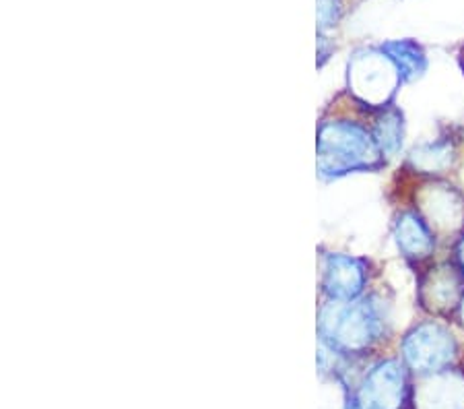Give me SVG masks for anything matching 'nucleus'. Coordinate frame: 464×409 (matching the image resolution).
Segmentation results:
<instances>
[{"mask_svg": "<svg viewBox=\"0 0 464 409\" xmlns=\"http://www.w3.org/2000/svg\"><path fill=\"white\" fill-rule=\"evenodd\" d=\"M320 163L331 174H345L349 170L380 168L384 151L373 132V126L359 121H339L322 126Z\"/></svg>", "mask_w": 464, "mask_h": 409, "instance_id": "1", "label": "nucleus"}, {"mask_svg": "<svg viewBox=\"0 0 464 409\" xmlns=\"http://www.w3.org/2000/svg\"><path fill=\"white\" fill-rule=\"evenodd\" d=\"M423 308L438 316H450L464 300V271L452 260L431 265L421 278Z\"/></svg>", "mask_w": 464, "mask_h": 409, "instance_id": "3", "label": "nucleus"}, {"mask_svg": "<svg viewBox=\"0 0 464 409\" xmlns=\"http://www.w3.org/2000/svg\"><path fill=\"white\" fill-rule=\"evenodd\" d=\"M454 337L446 326L425 323L409 335L405 341L407 358L415 368H438L452 358Z\"/></svg>", "mask_w": 464, "mask_h": 409, "instance_id": "5", "label": "nucleus"}, {"mask_svg": "<svg viewBox=\"0 0 464 409\" xmlns=\"http://www.w3.org/2000/svg\"><path fill=\"white\" fill-rule=\"evenodd\" d=\"M436 240H456L464 234V190L440 178L419 182L415 207Z\"/></svg>", "mask_w": 464, "mask_h": 409, "instance_id": "2", "label": "nucleus"}, {"mask_svg": "<svg viewBox=\"0 0 464 409\" xmlns=\"http://www.w3.org/2000/svg\"><path fill=\"white\" fill-rule=\"evenodd\" d=\"M459 312H460V318H462V323H464V300H462V304H460V308H459Z\"/></svg>", "mask_w": 464, "mask_h": 409, "instance_id": "8", "label": "nucleus"}, {"mask_svg": "<svg viewBox=\"0 0 464 409\" xmlns=\"http://www.w3.org/2000/svg\"><path fill=\"white\" fill-rule=\"evenodd\" d=\"M373 56V54H372ZM359 58L351 69V85L355 100L368 108H386L396 92L401 73L384 56Z\"/></svg>", "mask_w": 464, "mask_h": 409, "instance_id": "4", "label": "nucleus"}, {"mask_svg": "<svg viewBox=\"0 0 464 409\" xmlns=\"http://www.w3.org/2000/svg\"><path fill=\"white\" fill-rule=\"evenodd\" d=\"M396 240H399V247L407 257L417 260L430 258L438 242L428 223L419 218L415 209L401 213L399 221H396Z\"/></svg>", "mask_w": 464, "mask_h": 409, "instance_id": "6", "label": "nucleus"}, {"mask_svg": "<svg viewBox=\"0 0 464 409\" xmlns=\"http://www.w3.org/2000/svg\"><path fill=\"white\" fill-rule=\"evenodd\" d=\"M456 263H459L464 271V234L459 238V242H456Z\"/></svg>", "mask_w": 464, "mask_h": 409, "instance_id": "7", "label": "nucleus"}]
</instances>
